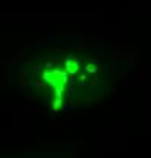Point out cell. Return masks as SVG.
I'll return each instance as SVG.
<instances>
[{"label": "cell", "mask_w": 151, "mask_h": 158, "mask_svg": "<svg viewBox=\"0 0 151 158\" xmlns=\"http://www.w3.org/2000/svg\"><path fill=\"white\" fill-rule=\"evenodd\" d=\"M76 70H78V64H76L75 59H67V61H66V72L75 73Z\"/></svg>", "instance_id": "obj_1"}, {"label": "cell", "mask_w": 151, "mask_h": 158, "mask_svg": "<svg viewBox=\"0 0 151 158\" xmlns=\"http://www.w3.org/2000/svg\"><path fill=\"white\" fill-rule=\"evenodd\" d=\"M60 105H61V99H57V100L54 102V108L58 110V108H60Z\"/></svg>", "instance_id": "obj_2"}]
</instances>
